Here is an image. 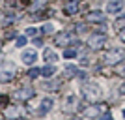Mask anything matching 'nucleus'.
Segmentation results:
<instances>
[{
    "instance_id": "nucleus-1",
    "label": "nucleus",
    "mask_w": 125,
    "mask_h": 120,
    "mask_svg": "<svg viewBox=\"0 0 125 120\" xmlns=\"http://www.w3.org/2000/svg\"><path fill=\"white\" fill-rule=\"evenodd\" d=\"M82 96L88 99V101L95 103V101L101 98V88H99V84H95V83L84 84V86H82Z\"/></svg>"
},
{
    "instance_id": "nucleus-2",
    "label": "nucleus",
    "mask_w": 125,
    "mask_h": 120,
    "mask_svg": "<svg viewBox=\"0 0 125 120\" xmlns=\"http://www.w3.org/2000/svg\"><path fill=\"white\" fill-rule=\"evenodd\" d=\"M104 43H106V36H104L103 32H99V34H94V36L88 40L90 49H101Z\"/></svg>"
},
{
    "instance_id": "nucleus-3",
    "label": "nucleus",
    "mask_w": 125,
    "mask_h": 120,
    "mask_svg": "<svg viewBox=\"0 0 125 120\" xmlns=\"http://www.w3.org/2000/svg\"><path fill=\"white\" fill-rule=\"evenodd\" d=\"M125 8V0H110L108 4H106V11L108 13H120L121 10Z\"/></svg>"
},
{
    "instance_id": "nucleus-4",
    "label": "nucleus",
    "mask_w": 125,
    "mask_h": 120,
    "mask_svg": "<svg viewBox=\"0 0 125 120\" xmlns=\"http://www.w3.org/2000/svg\"><path fill=\"white\" fill-rule=\"evenodd\" d=\"M69 41H71V34H69L67 30H65V32H58L56 36H54V43H56L58 47H63V45H67Z\"/></svg>"
},
{
    "instance_id": "nucleus-5",
    "label": "nucleus",
    "mask_w": 125,
    "mask_h": 120,
    "mask_svg": "<svg viewBox=\"0 0 125 120\" xmlns=\"http://www.w3.org/2000/svg\"><path fill=\"white\" fill-rule=\"evenodd\" d=\"M123 58L125 56H123V53H121V51H112V53H108V54L104 56V60H106L108 64H118V62H121Z\"/></svg>"
},
{
    "instance_id": "nucleus-6",
    "label": "nucleus",
    "mask_w": 125,
    "mask_h": 120,
    "mask_svg": "<svg viewBox=\"0 0 125 120\" xmlns=\"http://www.w3.org/2000/svg\"><path fill=\"white\" fill-rule=\"evenodd\" d=\"M86 21H88V23H103L104 15L101 13L99 10H97V11H90L88 15H86Z\"/></svg>"
},
{
    "instance_id": "nucleus-7",
    "label": "nucleus",
    "mask_w": 125,
    "mask_h": 120,
    "mask_svg": "<svg viewBox=\"0 0 125 120\" xmlns=\"http://www.w3.org/2000/svg\"><path fill=\"white\" fill-rule=\"evenodd\" d=\"M36 60H37L36 51H22V62L24 64H34Z\"/></svg>"
},
{
    "instance_id": "nucleus-8",
    "label": "nucleus",
    "mask_w": 125,
    "mask_h": 120,
    "mask_svg": "<svg viewBox=\"0 0 125 120\" xmlns=\"http://www.w3.org/2000/svg\"><path fill=\"white\" fill-rule=\"evenodd\" d=\"M34 94H36V92L32 88H21V90H17L15 96H17V99H30Z\"/></svg>"
},
{
    "instance_id": "nucleus-9",
    "label": "nucleus",
    "mask_w": 125,
    "mask_h": 120,
    "mask_svg": "<svg viewBox=\"0 0 125 120\" xmlns=\"http://www.w3.org/2000/svg\"><path fill=\"white\" fill-rule=\"evenodd\" d=\"M52 105H54V101H52L51 98H45V99L41 101V109L37 111V113H39V115H45L49 109H52Z\"/></svg>"
},
{
    "instance_id": "nucleus-10",
    "label": "nucleus",
    "mask_w": 125,
    "mask_h": 120,
    "mask_svg": "<svg viewBox=\"0 0 125 120\" xmlns=\"http://www.w3.org/2000/svg\"><path fill=\"white\" fill-rule=\"evenodd\" d=\"M77 11H78V4L71 0V2H69V4L65 6V13H67V15H75Z\"/></svg>"
},
{
    "instance_id": "nucleus-11",
    "label": "nucleus",
    "mask_w": 125,
    "mask_h": 120,
    "mask_svg": "<svg viewBox=\"0 0 125 120\" xmlns=\"http://www.w3.org/2000/svg\"><path fill=\"white\" fill-rule=\"evenodd\" d=\"M41 73H43V77H52V75L56 73V68H54V66H51V64H49V66H45V68L41 69Z\"/></svg>"
},
{
    "instance_id": "nucleus-12",
    "label": "nucleus",
    "mask_w": 125,
    "mask_h": 120,
    "mask_svg": "<svg viewBox=\"0 0 125 120\" xmlns=\"http://www.w3.org/2000/svg\"><path fill=\"white\" fill-rule=\"evenodd\" d=\"M43 56H45V60H49V62H54V60H58V54H56V53H52L51 49H45Z\"/></svg>"
},
{
    "instance_id": "nucleus-13",
    "label": "nucleus",
    "mask_w": 125,
    "mask_h": 120,
    "mask_svg": "<svg viewBox=\"0 0 125 120\" xmlns=\"http://www.w3.org/2000/svg\"><path fill=\"white\" fill-rule=\"evenodd\" d=\"M13 79V68L10 71H4V69H0V81H11Z\"/></svg>"
},
{
    "instance_id": "nucleus-14",
    "label": "nucleus",
    "mask_w": 125,
    "mask_h": 120,
    "mask_svg": "<svg viewBox=\"0 0 125 120\" xmlns=\"http://www.w3.org/2000/svg\"><path fill=\"white\" fill-rule=\"evenodd\" d=\"M77 68H75V66H67V68H65V75H67V79H71V77H75V75H77Z\"/></svg>"
},
{
    "instance_id": "nucleus-15",
    "label": "nucleus",
    "mask_w": 125,
    "mask_h": 120,
    "mask_svg": "<svg viewBox=\"0 0 125 120\" xmlns=\"http://www.w3.org/2000/svg\"><path fill=\"white\" fill-rule=\"evenodd\" d=\"M37 75H41V69H37V68H32L30 71H28V77H32V79H36Z\"/></svg>"
},
{
    "instance_id": "nucleus-16",
    "label": "nucleus",
    "mask_w": 125,
    "mask_h": 120,
    "mask_svg": "<svg viewBox=\"0 0 125 120\" xmlns=\"http://www.w3.org/2000/svg\"><path fill=\"white\" fill-rule=\"evenodd\" d=\"M75 54H77V49H65V53H63L65 58H73Z\"/></svg>"
},
{
    "instance_id": "nucleus-17",
    "label": "nucleus",
    "mask_w": 125,
    "mask_h": 120,
    "mask_svg": "<svg viewBox=\"0 0 125 120\" xmlns=\"http://www.w3.org/2000/svg\"><path fill=\"white\" fill-rule=\"evenodd\" d=\"M58 86H60V83H52V84L45 83V84H43V88H47V90H56Z\"/></svg>"
},
{
    "instance_id": "nucleus-18",
    "label": "nucleus",
    "mask_w": 125,
    "mask_h": 120,
    "mask_svg": "<svg viewBox=\"0 0 125 120\" xmlns=\"http://www.w3.org/2000/svg\"><path fill=\"white\" fill-rule=\"evenodd\" d=\"M52 30H54V26H52V25H45V26L41 28L43 34H52Z\"/></svg>"
},
{
    "instance_id": "nucleus-19",
    "label": "nucleus",
    "mask_w": 125,
    "mask_h": 120,
    "mask_svg": "<svg viewBox=\"0 0 125 120\" xmlns=\"http://www.w3.org/2000/svg\"><path fill=\"white\" fill-rule=\"evenodd\" d=\"M114 26L118 28V30H120V28H123V26H125V17H123V19H118V21L114 23Z\"/></svg>"
},
{
    "instance_id": "nucleus-20",
    "label": "nucleus",
    "mask_w": 125,
    "mask_h": 120,
    "mask_svg": "<svg viewBox=\"0 0 125 120\" xmlns=\"http://www.w3.org/2000/svg\"><path fill=\"white\" fill-rule=\"evenodd\" d=\"M32 17H34V19H45V17H47V13H45V11H36Z\"/></svg>"
},
{
    "instance_id": "nucleus-21",
    "label": "nucleus",
    "mask_w": 125,
    "mask_h": 120,
    "mask_svg": "<svg viewBox=\"0 0 125 120\" xmlns=\"http://www.w3.org/2000/svg\"><path fill=\"white\" fill-rule=\"evenodd\" d=\"M22 45H26V36L17 38V47H22Z\"/></svg>"
},
{
    "instance_id": "nucleus-22",
    "label": "nucleus",
    "mask_w": 125,
    "mask_h": 120,
    "mask_svg": "<svg viewBox=\"0 0 125 120\" xmlns=\"http://www.w3.org/2000/svg\"><path fill=\"white\" fill-rule=\"evenodd\" d=\"M36 34H37V28H34V26L26 28V36H36Z\"/></svg>"
},
{
    "instance_id": "nucleus-23",
    "label": "nucleus",
    "mask_w": 125,
    "mask_h": 120,
    "mask_svg": "<svg viewBox=\"0 0 125 120\" xmlns=\"http://www.w3.org/2000/svg\"><path fill=\"white\" fill-rule=\"evenodd\" d=\"M45 2H47V0H34V2H30V4H32V8H37V6H43Z\"/></svg>"
},
{
    "instance_id": "nucleus-24",
    "label": "nucleus",
    "mask_w": 125,
    "mask_h": 120,
    "mask_svg": "<svg viewBox=\"0 0 125 120\" xmlns=\"http://www.w3.org/2000/svg\"><path fill=\"white\" fill-rule=\"evenodd\" d=\"M8 101H10V99H8V96H0V105H4V107H8Z\"/></svg>"
},
{
    "instance_id": "nucleus-25",
    "label": "nucleus",
    "mask_w": 125,
    "mask_h": 120,
    "mask_svg": "<svg viewBox=\"0 0 125 120\" xmlns=\"http://www.w3.org/2000/svg\"><path fill=\"white\" fill-rule=\"evenodd\" d=\"M114 73H125V64H121V66H116V68H114Z\"/></svg>"
},
{
    "instance_id": "nucleus-26",
    "label": "nucleus",
    "mask_w": 125,
    "mask_h": 120,
    "mask_svg": "<svg viewBox=\"0 0 125 120\" xmlns=\"http://www.w3.org/2000/svg\"><path fill=\"white\" fill-rule=\"evenodd\" d=\"M34 45H37V47H39V45H43L41 38H36V40H34Z\"/></svg>"
},
{
    "instance_id": "nucleus-27",
    "label": "nucleus",
    "mask_w": 125,
    "mask_h": 120,
    "mask_svg": "<svg viewBox=\"0 0 125 120\" xmlns=\"http://www.w3.org/2000/svg\"><path fill=\"white\" fill-rule=\"evenodd\" d=\"M120 40L125 43V28H123V30H120Z\"/></svg>"
},
{
    "instance_id": "nucleus-28",
    "label": "nucleus",
    "mask_w": 125,
    "mask_h": 120,
    "mask_svg": "<svg viewBox=\"0 0 125 120\" xmlns=\"http://www.w3.org/2000/svg\"><path fill=\"white\" fill-rule=\"evenodd\" d=\"M8 115H10V116H15L17 115V109H10V111H8Z\"/></svg>"
},
{
    "instance_id": "nucleus-29",
    "label": "nucleus",
    "mask_w": 125,
    "mask_h": 120,
    "mask_svg": "<svg viewBox=\"0 0 125 120\" xmlns=\"http://www.w3.org/2000/svg\"><path fill=\"white\" fill-rule=\"evenodd\" d=\"M77 30H78V32H84V30H86V26H82V25H77Z\"/></svg>"
},
{
    "instance_id": "nucleus-30",
    "label": "nucleus",
    "mask_w": 125,
    "mask_h": 120,
    "mask_svg": "<svg viewBox=\"0 0 125 120\" xmlns=\"http://www.w3.org/2000/svg\"><path fill=\"white\" fill-rule=\"evenodd\" d=\"M120 94L125 96V84H121V88H120Z\"/></svg>"
},
{
    "instance_id": "nucleus-31",
    "label": "nucleus",
    "mask_w": 125,
    "mask_h": 120,
    "mask_svg": "<svg viewBox=\"0 0 125 120\" xmlns=\"http://www.w3.org/2000/svg\"><path fill=\"white\" fill-rule=\"evenodd\" d=\"M123 116H125V109H123Z\"/></svg>"
},
{
    "instance_id": "nucleus-32",
    "label": "nucleus",
    "mask_w": 125,
    "mask_h": 120,
    "mask_svg": "<svg viewBox=\"0 0 125 120\" xmlns=\"http://www.w3.org/2000/svg\"><path fill=\"white\" fill-rule=\"evenodd\" d=\"M73 2H78V0H73Z\"/></svg>"
}]
</instances>
